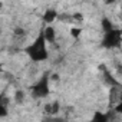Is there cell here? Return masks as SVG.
I'll return each mask as SVG.
<instances>
[{"mask_svg":"<svg viewBox=\"0 0 122 122\" xmlns=\"http://www.w3.org/2000/svg\"><path fill=\"white\" fill-rule=\"evenodd\" d=\"M23 50L30 57L32 62H45V60H47L49 59V50L46 47V39H45L43 32L40 30V33L37 35L35 42H32Z\"/></svg>","mask_w":122,"mask_h":122,"instance_id":"cell-1","label":"cell"},{"mask_svg":"<svg viewBox=\"0 0 122 122\" xmlns=\"http://www.w3.org/2000/svg\"><path fill=\"white\" fill-rule=\"evenodd\" d=\"M50 72H45L40 79L30 86V93H32V98L33 99H43V98H47L50 95V88H49V83H50Z\"/></svg>","mask_w":122,"mask_h":122,"instance_id":"cell-2","label":"cell"},{"mask_svg":"<svg viewBox=\"0 0 122 122\" xmlns=\"http://www.w3.org/2000/svg\"><path fill=\"white\" fill-rule=\"evenodd\" d=\"M101 46L103 49H116L122 46V29H111L109 32L103 33V37L101 40Z\"/></svg>","mask_w":122,"mask_h":122,"instance_id":"cell-3","label":"cell"},{"mask_svg":"<svg viewBox=\"0 0 122 122\" xmlns=\"http://www.w3.org/2000/svg\"><path fill=\"white\" fill-rule=\"evenodd\" d=\"M99 71H102V72H103V82H105L106 85H109V86H119V88H122V85L116 81V78H115V76H112V73L106 69V66H105V65H103V66L101 65V66H99Z\"/></svg>","mask_w":122,"mask_h":122,"instance_id":"cell-4","label":"cell"},{"mask_svg":"<svg viewBox=\"0 0 122 122\" xmlns=\"http://www.w3.org/2000/svg\"><path fill=\"white\" fill-rule=\"evenodd\" d=\"M59 17V13H57V10L56 9H46L45 10V13L42 15V20L46 23V25H50V23H53L56 19Z\"/></svg>","mask_w":122,"mask_h":122,"instance_id":"cell-5","label":"cell"},{"mask_svg":"<svg viewBox=\"0 0 122 122\" xmlns=\"http://www.w3.org/2000/svg\"><path fill=\"white\" fill-rule=\"evenodd\" d=\"M42 32H43V35H45V39H46V42L47 43H55V40H56V30H55V27L53 26H46V27H43L42 29Z\"/></svg>","mask_w":122,"mask_h":122,"instance_id":"cell-6","label":"cell"},{"mask_svg":"<svg viewBox=\"0 0 122 122\" xmlns=\"http://www.w3.org/2000/svg\"><path fill=\"white\" fill-rule=\"evenodd\" d=\"M101 26H102L103 33H105V32H109L111 29H113V27H115V26H113V23H112L106 16H103V17H102V20H101Z\"/></svg>","mask_w":122,"mask_h":122,"instance_id":"cell-7","label":"cell"},{"mask_svg":"<svg viewBox=\"0 0 122 122\" xmlns=\"http://www.w3.org/2000/svg\"><path fill=\"white\" fill-rule=\"evenodd\" d=\"M92 119L93 121H102V122H105V121H108L109 119V116L106 115V113H102V112H95V115L92 116Z\"/></svg>","mask_w":122,"mask_h":122,"instance_id":"cell-8","label":"cell"},{"mask_svg":"<svg viewBox=\"0 0 122 122\" xmlns=\"http://www.w3.org/2000/svg\"><path fill=\"white\" fill-rule=\"evenodd\" d=\"M69 35H71L73 39H79L81 35H82V29H81V27H72V29L69 30Z\"/></svg>","mask_w":122,"mask_h":122,"instance_id":"cell-9","label":"cell"},{"mask_svg":"<svg viewBox=\"0 0 122 122\" xmlns=\"http://www.w3.org/2000/svg\"><path fill=\"white\" fill-rule=\"evenodd\" d=\"M60 112V102L59 101H53L52 102V115H56Z\"/></svg>","mask_w":122,"mask_h":122,"instance_id":"cell-10","label":"cell"},{"mask_svg":"<svg viewBox=\"0 0 122 122\" xmlns=\"http://www.w3.org/2000/svg\"><path fill=\"white\" fill-rule=\"evenodd\" d=\"M113 112H115V113H122V93L119 95V101H118V103L113 106Z\"/></svg>","mask_w":122,"mask_h":122,"instance_id":"cell-11","label":"cell"},{"mask_svg":"<svg viewBox=\"0 0 122 122\" xmlns=\"http://www.w3.org/2000/svg\"><path fill=\"white\" fill-rule=\"evenodd\" d=\"M83 13H81V12H76V13H73L72 15V19L75 20V22H79V23H82L83 22Z\"/></svg>","mask_w":122,"mask_h":122,"instance_id":"cell-12","label":"cell"},{"mask_svg":"<svg viewBox=\"0 0 122 122\" xmlns=\"http://www.w3.org/2000/svg\"><path fill=\"white\" fill-rule=\"evenodd\" d=\"M15 99H16L17 103H22L23 99H25V92H23V91H17L16 95H15Z\"/></svg>","mask_w":122,"mask_h":122,"instance_id":"cell-13","label":"cell"},{"mask_svg":"<svg viewBox=\"0 0 122 122\" xmlns=\"http://www.w3.org/2000/svg\"><path fill=\"white\" fill-rule=\"evenodd\" d=\"M13 35H16V36H25V35H26V32H25L22 27H16V29L13 30Z\"/></svg>","mask_w":122,"mask_h":122,"instance_id":"cell-14","label":"cell"},{"mask_svg":"<svg viewBox=\"0 0 122 122\" xmlns=\"http://www.w3.org/2000/svg\"><path fill=\"white\" fill-rule=\"evenodd\" d=\"M43 109H45V112H46V113H49V115H52V103H46Z\"/></svg>","mask_w":122,"mask_h":122,"instance_id":"cell-15","label":"cell"},{"mask_svg":"<svg viewBox=\"0 0 122 122\" xmlns=\"http://www.w3.org/2000/svg\"><path fill=\"white\" fill-rule=\"evenodd\" d=\"M103 2H105L106 5H115V3H116V0H103Z\"/></svg>","mask_w":122,"mask_h":122,"instance_id":"cell-16","label":"cell"},{"mask_svg":"<svg viewBox=\"0 0 122 122\" xmlns=\"http://www.w3.org/2000/svg\"><path fill=\"white\" fill-rule=\"evenodd\" d=\"M116 72H118L119 75H122V65H118V66H116Z\"/></svg>","mask_w":122,"mask_h":122,"instance_id":"cell-17","label":"cell"},{"mask_svg":"<svg viewBox=\"0 0 122 122\" xmlns=\"http://www.w3.org/2000/svg\"><path fill=\"white\" fill-rule=\"evenodd\" d=\"M52 79H53V81H59V75H57V73H53V75H52Z\"/></svg>","mask_w":122,"mask_h":122,"instance_id":"cell-18","label":"cell"},{"mask_svg":"<svg viewBox=\"0 0 122 122\" xmlns=\"http://www.w3.org/2000/svg\"><path fill=\"white\" fill-rule=\"evenodd\" d=\"M121 15H122V6H121Z\"/></svg>","mask_w":122,"mask_h":122,"instance_id":"cell-19","label":"cell"}]
</instances>
